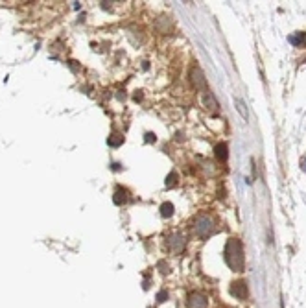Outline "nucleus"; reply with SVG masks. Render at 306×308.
I'll list each match as a JSON object with an SVG mask.
<instances>
[{
  "label": "nucleus",
  "mask_w": 306,
  "mask_h": 308,
  "mask_svg": "<svg viewBox=\"0 0 306 308\" xmlns=\"http://www.w3.org/2000/svg\"><path fill=\"white\" fill-rule=\"evenodd\" d=\"M290 43L291 45H295V47L305 48L306 47V31H297V33H293V35L290 37Z\"/></svg>",
  "instance_id": "nucleus-9"
},
{
  "label": "nucleus",
  "mask_w": 306,
  "mask_h": 308,
  "mask_svg": "<svg viewBox=\"0 0 306 308\" xmlns=\"http://www.w3.org/2000/svg\"><path fill=\"white\" fill-rule=\"evenodd\" d=\"M186 305H188V308H207L208 307V301H207V297H205L203 293L194 292V293H190V295H188Z\"/></svg>",
  "instance_id": "nucleus-6"
},
{
  "label": "nucleus",
  "mask_w": 306,
  "mask_h": 308,
  "mask_svg": "<svg viewBox=\"0 0 306 308\" xmlns=\"http://www.w3.org/2000/svg\"><path fill=\"white\" fill-rule=\"evenodd\" d=\"M301 166H303V170H305V172H306V157H305V159H303V161H301Z\"/></svg>",
  "instance_id": "nucleus-17"
},
{
  "label": "nucleus",
  "mask_w": 306,
  "mask_h": 308,
  "mask_svg": "<svg viewBox=\"0 0 306 308\" xmlns=\"http://www.w3.org/2000/svg\"><path fill=\"white\" fill-rule=\"evenodd\" d=\"M146 140H148V142H155V135H152V133H148V135H146Z\"/></svg>",
  "instance_id": "nucleus-16"
},
{
  "label": "nucleus",
  "mask_w": 306,
  "mask_h": 308,
  "mask_svg": "<svg viewBox=\"0 0 306 308\" xmlns=\"http://www.w3.org/2000/svg\"><path fill=\"white\" fill-rule=\"evenodd\" d=\"M176 185H177V174L176 172H172L168 178H166V186L172 188V186H176Z\"/></svg>",
  "instance_id": "nucleus-14"
},
{
  "label": "nucleus",
  "mask_w": 306,
  "mask_h": 308,
  "mask_svg": "<svg viewBox=\"0 0 306 308\" xmlns=\"http://www.w3.org/2000/svg\"><path fill=\"white\" fill-rule=\"evenodd\" d=\"M172 214H174V203H170V201L162 203L161 205V216L162 218H170Z\"/></svg>",
  "instance_id": "nucleus-10"
},
{
  "label": "nucleus",
  "mask_w": 306,
  "mask_h": 308,
  "mask_svg": "<svg viewBox=\"0 0 306 308\" xmlns=\"http://www.w3.org/2000/svg\"><path fill=\"white\" fill-rule=\"evenodd\" d=\"M107 142H109V146H120V144H122L124 142V137L122 135H118V133H115V135H111V137H109L107 139Z\"/></svg>",
  "instance_id": "nucleus-11"
},
{
  "label": "nucleus",
  "mask_w": 306,
  "mask_h": 308,
  "mask_svg": "<svg viewBox=\"0 0 306 308\" xmlns=\"http://www.w3.org/2000/svg\"><path fill=\"white\" fill-rule=\"evenodd\" d=\"M230 295L234 297V299H247V295H249V290H247V284H245L244 281H234L229 288Z\"/></svg>",
  "instance_id": "nucleus-5"
},
{
  "label": "nucleus",
  "mask_w": 306,
  "mask_h": 308,
  "mask_svg": "<svg viewBox=\"0 0 306 308\" xmlns=\"http://www.w3.org/2000/svg\"><path fill=\"white\" fill-rule=\"evenodd\" d=\"M227 155H229V148L225 142H220V144H216V159L218 161L225 162L227 161Z\"/></svg>",
  "instance_id": "nucleus-8"
},
{
  "label": "nucleus",
  "mask_w": 306,
  "mask_h": 308,
  "mask_svg": "<svg viewBox=\"0 0 306 308\" xmlns=\"http://www.w3.org/2000/svg\"><path fill=\"white\" fill-rule=\"evenodd\" d=\"M166 244H168V249L172 253H183V249L186 247V238H184L183 232H172Z\"/></svg>",
  "instance_id": "nucleus-3"
},
{
  "label": "nucleus",
  "mask_w": 306,
  "mask_h": 308,
  "mask_svg": "<svg viewBox=\"0 0 306 308\" xmlns=\"http://www.w3.org/2000/svg\"><path fill=\"white\" fill-rule=\"evenodd\" d=\"M225 262L232 271L244 270V246L242 240L230 238L225 244Z\"/></svg>",
  "instance_id": "nucleus-1"
},
{
  "label": "nucleus",
  "mask_w": 306,
  "mask_h": 308,
  "mask_svg": "<svg viewBox=\"0 0 306 308\" xmlns=\"http://www.w3.org/2000/svg\"><path fill=\"white\" fill-rule=\"evenodd\" d=\"M124 201H126V190H122V188H116V192H115V203H116V205H122Z\"/></svg>",
  "instance_id": "nucleus-12"
},
{
  "label": "nucleus",
  "mask_w": 306,
  "mask_h": 308,
  "mask_svg": "<svg viewBox=\"0 0 306 308\" xmlns=\"http://www.w3.org/2000/svg\"><path fill=\"white\" fill-rule=\"evenodd\" d=\"M166 297H168V293H166V292H159V293H157V301H159V303L166 301Z\"/></svg>",
  "instance_id": "nucleus-15"
},
{
  "label": "nucleus",
  "mask_w": 306,
  "mask_h": 308,
  "mask_svg": "<svg viewBox=\"0 0 306 308\" xmlns=\"http://www.w3.org/2000/svg\"><path fill=\"white\" fill-rule=\"evenodd\" d=\"M190 79H192V85L198 89V91H203V93H207V79H205V74H203V70L199 69V67H194L190 70Z\"/></svg>",
  "instance_id": "nucleus-4"
},
{
  "label": "nucleus",
  "mask_w": 306,
  "mask_h": 308,
  "mask_svg": "<svg viewBox=\"0 0 306 308\" xmlns=\"http://www.w3.org/2000/svg\"><path fill=\"white\" fill-rule=\"evenodd\" d=\"M234 103H236V109L244 115V118H247V109H245V103H244V100H240V98H236L234 100Z\"/></svg>",
  "instance_id": "nucleus-13"
},
{
  "label": "nucleus",
  "mask_w": 306,
  "mask_h": 308,
  "mask_svg": "<svg viewBox=\"0 0 306 308\" xmlns=\"http://www.w3.org/2000/svg\"><path fill=\"white\" fill-rule=\"evenodd\" d=\"M203 105L208 109V111H212V113H218V100H216L212 93H203Z\"/></svg>",
  "instance_id": "nucleus-7"
},
{
  "label": "nucleus",
  "mask_w": 306,
  "mask_h": 308,
  "mask_svg": "<svg viewBox=\"0 0 306 308\" xmlns=\"http://www.w3.org/2000/svg\"><path fill=\"white\" fill-rule=\"evenodd\" d=\"M214 231V222H212V218L207 214H201L198 216V220L194 222V232L198 234L201 240H207L210 234Z\"/></svg>",
  "instance_id": "nucleus-2"
}]
</instances>
